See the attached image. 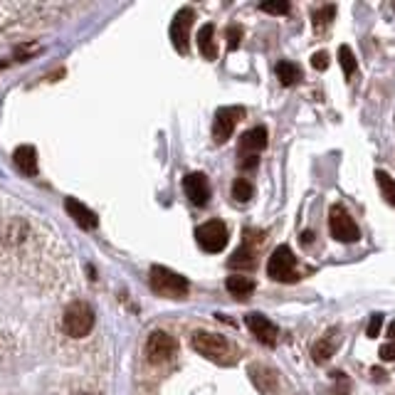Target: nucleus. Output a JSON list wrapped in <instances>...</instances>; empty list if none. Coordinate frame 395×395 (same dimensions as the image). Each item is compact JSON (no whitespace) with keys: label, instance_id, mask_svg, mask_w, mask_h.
Listing matches in <instances>:
<instances>
[{"label":"nucleus","instance_id":"obj_21","mask_svg":"<svg viewBox=\"0 0 395 395\" xmlns=\"http://www.w3.org/2000/svg\"><path fill=\"white\" fill-rule=\"evenodd\" d=\"M376 180H378V188H381L383 198L395 207V178H391L386 171H376Z\"/></svg>","mask_w":395,"mask_h":395},{"label":"nucleus","instance_id":"obj_2","mask_svg":"<svg viewBox=\"0 0 395 395\" xmlns=\"http://www.w3.org/2000/svg\"><path fill=\"white\" fill-rule=\"evenodd\" d=\"M62 329L72 339H85L94 329V309L87 301H72L62 316Z\"/></svg>","mask_w":395,"mask_h":395},{"label":"nucleus","instance_id":"obj_17","mask_svg":"<svg viewBox=\"0 0 395 395\" xmlns=\"http://www.w3.org/2000/svg\"><path fill=\"white\" fill-rule=\"evenodd\" d=\"M225 287H227V292L232 296H237V299H245V296L254 292V282L249 277H245V274H230Z\"/></svg>","mask_w":395,"mask_h":395},{"label":"nucleus","instance_id":"obj_11","mask_svg":"<svg viewBox=\"0 0 395 395\" xmlns=\"http://www.w3.org/2000/svg\"><path fill=\"white\" fill-rule=\"evenodd\" d=\"M245 324H247V329L252 331L254 336H257L262 344H267V346H274L277 344V326L272 324V321L267 319V316H262V314H247L245 316Z\"/></svg>","mask_w":395,"mask_h":395},{"label":"nucleus","instance_id":"obj_8","mask_svg":"<svg viewBox=\"0 0 395 395\" xmlns=\"http://www.w3.org/2000/svg\"><path fill=\"white\" fill-rule=\"evenodd\" d=\"M175 351H178V344H175V339L171 334H166V331H153V334L148 336L146 341V356L151 363H166L171 361V358L175 356Z\"/></svg>","mask_w":395,"mask_h":395},{"label":"nucleus","instance_id":"obj_20","mask_svg":"<svg viewBox=\"0 0 395 395\" xmlns=\"http://www.w3.org/2000/svg\"><path fill=\"white\" fill-rule=\"evenodd\" d=\"M339 65H341V70H344L346 77L356 75L358 62H356V55H353V50L348 48V45H341V48H339Z\"/></svg>","mask_w":395,"mask_h":395},{"label":"nucleus","instance_id":"obj_7","mask_svg":"<svg viewBox=\"0 0 395 395\" xmlns=\"http://www.w3.org/2000/svg\"><path fill=\"white\" fill-rule=\"evenodd\" d=\"M245 117V109L242 107H222L217 109L215 114V121H212V136H215L217 144H225L227 139L232 136L235 131L237 121Z\"/></svg>","mask_w":395,"mask_h":395},{"label":"nucleus","instance_id":"obj_18","mask_svg":"<svg viewBox=\"0 0 395 395\" xmlns=\"http://www.w3.org/2000/svg\"><path fill=\"white\" fill-rule=\"evenodd\" d=\"M227 267H230V269H242V272H245V269H252L254 267V252L247 245L240 247V249H235V252H232V257L227 259Z\"/></svg>","mask_w":395,"mask_h":395},{"label":"nucleus","instance_id":"obj_29","mask_svg":"<svg viewBox=\"0 0 395 395\" xmlns=\"http://www.w3.org/2000/svg\"><path fill=\"white\" fill-rule=\"evenodd\" d=\"M388 339H391V341H395V321H393L391 326H388Z\"/></svg>","mask_w":395,"mask_h":395},{"label":"nucleus","instance_id":"obj_1","mask_svg":"<svg viewBox=\"0 0 395 395\" xmlns=\"http://www.w3.org/2000/svg\"><path fill=\"white\" fill-rule=\"evenodd\" d=\"M148 282H151V289H153L156 294L168 296V299H183V296L188 294V289H190L188 279L180 277V274L173 272V269L161 267V264L151 267Z\"/></svg>","mask_w":395,"mask_h":395},{"label":"nucleus","instance_id":"obj_12","mask_svg":"<svg viewBox=\"0 0 395 395\" xmlns=\"http://www.w3.org/2000/svg\"><path fill=\"white\" fill-rule=\"evenodd\" d=\"M65 207H67V212H70V217L82 227V230H94V227L99 225L97 212H92L90 207H87L85 202L77 200V198H67Z\"/></svg>","mask_w":395,"mask_h":395},{"label":"nucleus","instance_id":"obj_9","mask_svg":"<svg viewBox=\"0 0 395 395\" xmlns=\"http://www.w3.org/2000/svg\"><path fill=\"white\" fill-rule=\"evenodd\" d=\"M195 13L190 8H183L175 13L173 23H171V43H173L175 52L185 55L188 52V38H190V28H193Z\"/></svg>","mask_w":395,"mask_h":395},{"label":"nucleus","instance_id":"obj_14","mask_svg":"<svg viewBox=\"0 0 395 395\" xmlns=\"http://www.w3.org/2000/svg\"><path fill=\"white\" fill-rule=\"evenodd\" d=\"M336 346H339V329H329L311 348V356L316 363H326L336 353Z\"/></svg>","mask_w":395,"mask_h":395},{"label":"nucleus","instance_id":"obj_16","mask_svg":"<svg viewBox=\"0 0 395 395\" xmlns=\"http://www.w3.org/2000/svg\"><path fill=\"white\" fill-rule=\"evenodd\" d=\"M15 166H18L20 173L25 175H38V153L33 146H20L15 148Z\"/></svg>","mask_w":395,"mask_h":395},{"label":"nucleus","instance_id":"obj_25","mask_svg":"<svg viewBox=\"0 0 395 395\" xmlns=\"http://www.w3.org/2000/svg\"><path fill=\"white\" fill-rule=\"evenodd\" d=\"M381 326H383V314H373L371 321H368V339H378V334H381Z\"/></svg>","mask_w":395,"mask_h":395},{"label":"nucleus","instance_id":"obj_3","mask_svg":"<svg viewBox=\"0 0 395 395\" xmlns=\"http://www.w3.org/2000/svg\"><path fill=\"white\" fill-rule=\"evenodd\" d=\"M190 346L195 348L200 356H205L207 361L215 363H230L232 361V348L227 344L225 336L210 334V331H195Z\"/></svg>","mask_w":395,"mask_h":395},{"label":"nucleus","instance_id":"obj_24","mask_svg":"<svg viewBox=\"0 0 395 395\" xmlns=\"http://www.w3.org/2000/svg\"><path fill=\"white\" fill-rule=\"evenodd\" d=\"M334 13H336V8H334V5H326L324 10H319V13H314V28L319 30L321 25H326L331 18H334Z\"/></svg>","mask_w":395,"mask_h":395},{"label":"nucleus","instance_id":"obj_27","mask_svg":"<svg viewBox=\"0 0 395 395\" xmlns=\"http://www.w3.org/2000/svg\"><path fill=\"white\" fill-rule=\"evenodd\" d=\"M311 65H314V70H326V67H329V55H326V52H314Z\"/></svg>","mask_w":395,"mask_h":395},{"label":"nucleus","instance_id":"obj_15","mask_svg":"<svg viewBox=\"0 0 395 395\" xmlns=\"http://www.w3.org/2000/svg\"><path fill=\"white\" fill-rule=\"evenodd\" d=\"M198 50L205 60H217V45H215V25H202L198 33Z\"/></svg>","mask_w":395,"mask_h":395},{"label":"nucleus","instance_id":"obj_22","mask_svg":"<svg viewBox=\"0 0 395 395\" xmlns=\"http://www.w3.org/2000/svg\"><path fill=\"white\" fill-rule=\"evenodd\" d=\"M252 195H254V188H252V183H249L247 178H237L235 183H232V198H235L237 202L252 200Z\"/></svg>","mask_w":395,"mask_h":395},{"label":"nucleus","instance_id":"obj_4","mask_svg":"<svg viewBox=\"0 0 395 395\" xmlns=\"http://www.w3.org/2000/svg\"><path fill=\"white\" fill-rule=\"evenodd\" d=\"M267 274L274 282H294L296 279V257L287 245H279L267 262Z\"/></svg>","mask_w":395,"mask_h":395},{"label":"nucleus","instance_id":"obj_23","mask_svg":"<svg viewBox=\"0 0 395 395\" xmlns=\"http://www.w3.org/2000/svg\"><path fill=\"white\" fill-rule=\"evenodd\" d=\"M259 10L269 15H287L289 13V3H282V0H272V3H259Z\"/></svg>","mask_w":395,"mask_h":395},{"label":"nucleus","instance_id":"obj_28","mask_svg":"<svg viewBox=\"0 0 395 395\" xmlns=\"http://www.w3.org/2000/svg\"><path fill=\"white\" fill-rule=\"evenodd\" d=\"M381 358H386V361H395V341H388V344L381 346Z\"/></svg>","mask_w":395,"mask_h":395},{"label":"nucleus","instance_id":"obj_5","mask_svg":"<svg viewBox=\"0 0 395 395\" xmlns=\"http://www.w3.org/2000/svg\"><path fill=\"white\" fill-rule=\"evenodd\" d=\"M329 230H331V235H334V240L346 242V245L358 242V237H361V230H358L356 220H353V217L348 215V212L341 205L331 207V212H329Z\"/></svg>","mask_w":395,"mask_h":395},{"label":"nucleus","instance_id":"obj_13","mask_svg":"<svg viewBox=\"0 0 395 395\" xmlns=\"http://www.w3.org/2000/svg\"><path fill=\"white\" fill-rule=\"evenodd\" d=\"M262 148H267V129L264 126H254L249 131L242 134L240 139V156H257Z\"/></svg>","mask_w":395,"mask_h":395},{"label":"nucleus","instance_id":"obj_6","mask_svg":"<svg viewBox=\"0 0 395 395\" xmlns=\"http://www.w3.org/2000/svg\"><path fill=\"white\" fill-rule=\"evenodd\" d=\"M195 240H198V245H200V249H205V252H210V254L222 252L227 245V227L222 225L220 220L202 222L195 230Z\"/></svg>","mask_w":395,"mask_h":395},{"label":"nucleus","instance_id":"obj_10","mask_svg":"<svg viewBox=\"0 0 395 395\" xmlns=\"http://www.w3.org/2000/svg\"><path fill=\"white\" fill-rule=\"evenodd\" d=\"M183 190L185 195H188V200L193 202V205H207V200H210V180H207L205 173H188L183 178Z\"/></svg>","mask_w":395,"mask_h":395},{"label":"nucleus","instance_id":"obj_19","mask_svg":"<svg viewBox=\"0 0 395 395\" xmlns=\"http://www.w3.org/2000/svg\"><path fill=\"white\" fill-rule=\"evenodd\" d=\"M274 72H277V80L282 82L284 87H292L294 82L299 80V75H301V72H299V67H296L294 62H287V60H282V62H279V65H277V70H274Z\"/></svg>","mask_w":395,"mask_h":395},{"label":"nucleus","instance_id":"obj_26","mask_svg":"<svg viewBox=\"0 0 395 395\" xmlns=\"http://www.w3.org/2000/svg\"><path fill=\"white\" fill-rule=\"evenodd\" d=\"M240 40H242V30L237 28V25L227 28V48H230V50H237V48H240Z\"/></svg>","mask_w":395,"mask_h":395}]
</instances>
